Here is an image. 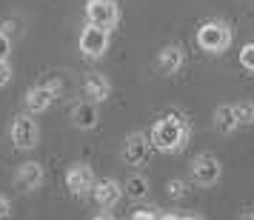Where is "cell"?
Masks as SVG:
<instances>
[{"label":"cell","mask_w":254,"mask_h":220,"mask_svg":"<svg viewBox=\"0 0 254 220\" xmlns=\"http://www.w3.org/2000/svg\"><path fill=\"white\" fill-rule=\"evenodd\" d=\"M189 135H191V126H189L186 115H180V112H166L163 117L154 120V126L149 132V140H151V149L174 154V151H180L189 143Z\"/></svg>","instance_id":"6da1fadb"},{"label":"cell","mask_w":254,"mask_h":220,"mask_svg":"<svg viewBox=\"0 0 254 220\" xmlns=\"http://www.w3.org/2000/svg\"><path fill=\"white\" fill-rule=\"evenodd\" d=\"M197 46L208 52V55H220V52H226L231 46V40H234V29H231L226 20H206V23L197 26Z\"/></svg>","instance_id":"7a4b0ae2"},{"label":"cell","mask_w":254,"mask_h":220,"mask_svg":"<svg viewBox=\"0 0 254 220\" xmlns=\"http://www.w3.org/2000/svg\"><path fill=\"white\" fill-rule=\"evenodd\" d=\"M9 138H12L14 149L20 151H29L37 146V140H40V126H37V120L32 115H17L12 120V129H9Z\"/></svg>","instance_id":"3957f363"},{"label":"cell","mask_w":254,"mask_h":220,"mask_svg":"<svg viewBox=\"0 0 254 220\" xmlns=\"http://www.w3.org/2000/svg\"><path fill=\"white\" fill-rule=\"evenodd\" d=\"M77 49H80L83 58L100 60L106 55V49H109V32L100 29V26H94V23H86L80 37H77Z\"/></svg>","instance_id":"277c9868"},{"label":"cell","mask_w":254,"mask_h":220,"mask_svg":"<svg viewBox=\"0 0 254 220\" xmlns=\"http://www.w3.org/2000/svg\"><path fill=\"white\" fill-rule=\"evenodd\" d=\"M86 20L112 32L120 23V9L115 0H86Z\"/></svg>","instance_id":"5b68a950"},{"label":"cell","mask_w":254,"mask_h":220,"mask_svg":"<svg viewBox=\"0 0 254 220\" xmlns=\"http://www.w3.org/2000/svg\"><path fill=\"white\" fill-rule=\"evenodd\" d=\"M220 174H223V166H220V160L214 154H197L191 160V180L197 186H203V189L217 183Z\"/></svg>","instance_id":"8992f818"},{"label":"cell","mask_w":254,"mask_h":220,"mask_svg":"<svg viewBox=\"0 0 254 220\" xmlns=\"http://www.w3.org/2000/svg\"><path fill=\"white\" fill-rule=\"evenodd\" d=\"M151 154V140L149 135H143V132H131L126 140H123V160L128 166H143V163L149 160Z\"/></svg>","instance_id":"52a82bcc"},{"label":"cell","mask_w":254,"mask_h":220,"mask_svg":"<svg viewBox=\"0 0 254 220\" xmlns=\"http://www.w3.org/2000/svg\"><path fill=\"white\" fill-rule=\"evenodd\" d=\"M66 189H69L71 195H89L94 189V172L92 166H86V163H71L69 169H66Z\"/></svg>","instance_id":"ba28073f"},{"label":"cell","mask_w":254,"mask_h":220,"mask_svg":"<svg viewBox=\"0 0 254 220\" xmlns=\"http://www.w3.org/2000/svg\"><path fill=\"white\" fill-rule=\"evenodd\" d=\"M40 183H43V166L37 160H26V163L17 166V172H14V186H17L20 192H35Z\"/></svg>","instance_id":"9c48e42d"},{"label":"cell","mask_w":254,"mask_h":220,"mask_svg":"<svg viewBox=\"0 0 254 220\" xmlns=\"http://www.w3.org/2000/svg\"><path fill=\"white\" fill-rule=\"evenodd\" d=\"M109 94H112V83H109L106 74H100V72H89V74L83 77V97H86V100H92V103H103Z\"/></svg>","instance_id":"30bf717a"},{"label":"cell","mask_w":254,"mask_h":220,"mask_svg":"<svg viewBox=\"0 0 254 220\" xmlns=\"http://www.w3.org/2000/svg\"><path fill=\"white\" fill-rule=\"evenodd\" d=\"M92 195H94V200H97V206L112 209V206H117V200L123 197V186L117 183L115 177H103V180H94Z\"/></svg>","instance_id":"8fae6325"},{"label":"cell","mask_w":254,"mask_h":220,"mask_svg":"<svg viewBox=\"0 0 254 220\" xmlns=\"http://www.w3.org/2000/svg\"><path fill=\"white\" fill-rule=\"evenodd\" d=\"M100 123V112H97V103L92 100H80V103L71 106V126L80 129V132H89Z\"/></svg>","instance_id":"7c38bea8"},{"label":"cell","mask_w":254,"mask_h":220,"mask_svg":"<svg viewBox=\"0 0 254 220\" xmlns=\"http://www.w3.org/2000/svg\"><path fill=\"white\" fill-rule=\"evenodd\" d=\"M55 97H58V92H55L49 83L32 86L29 94H26V112H29V115H40V112H46L49 106L55 103Z\"/></svg>","instance_id":"4fadbf2b"},{"label":"cell","mask_w":254,"mask_h":220,"mask_svg":"<svg viewBox=\"0 0 254 220\" xmlns=\"http://www.w3.org/2000/svg\"><path fill=\"white\" fill-rule=\"evenodd\" d=\"M214 129H217V135H223V138H229V135H234L240 129L231 106H217L214 109Z\"/></svg>","instance_id":"5bb4252c"},{"label":"cell","mask_w":254,"mask_h":220,"mask_svg":"<svg viewBox=\"0 0 254 220\" xmlns=\"http://www.w3.org/2000/svg\"><path fill=\"white\" fill-rule=\"evenodd\" d=\"M183 66V49L180 46H166L157 55V69L163 72V74H174V72Z\"/></svg>","instance_id":"9a60e30c"},{"label":"cell","mask_w":254,"mask_h":220,"mask_svg":"<svg viewBox=\"0 0 254 220\" xmlns=\"http://www.w3.org/2000/svg\"><path fill=\"white\" fill-rule=\"evenodd\" d=\"M123 195L134 197V200H140V197L149 195V180L143 177V174H131L126 183H123Z\"/></svg>","instance_id":"2e32d148"},{"label":"cell","mask_w":254,"mask_h":220,"mask_svg":"<svg viewBox=\"0 0 254 220\" xmlns=\"http://www.w3.org/2000/svg\"><path fill=\"white\" fill-rule=\"evenodd\" d=\"M231 109H234V117H237L240 126H254V103L252 100H240V103H234Z\"/></svg>","instance_id":"e0dca14e"},{"label":"cell","mask_w":254,"mask_h":220,"mask_svg":"<svg viewBox=\"0 0 254 220\" xmlns=\"http://www.w3.org/2000/svg\"><path fill=\"white\" fill-rule=\"evenodd\" d=\"M240 66L254 74V43H246V46L240 49Z\"/></svg>","instance_id":"ac0fdd59"},{"label":"cell","mask_w":254,"mask_h":220,"mask_svg":"<svg viewBox=\"0 0 254 220\" xmlns=\"http://www.w3.org/2000/svg\"><path fill=\"white\" fill-rule=\"evenodd\" d=\"M166 189H169V197H174V200H180V197L186 195V189H189V186H186V180H183V177H172Z\"/></svg>","instance_id":"d6986e66"},{"label":"cell","mask_w":254,"mask_h":220,"mask_svg":"<svg viewBox=\"0 0 254 220\" xmlns=\"http://www.w3.org/2000/svg\"><path fill=\"white\" fill-rule=\"evenodd\" d=\"M9 52H12V37L0 32V60H9Z\"/></svg>","instance_id":"ffe728a7"},{"label":"cell","mask_w":254,"mask_h":220,"mask_svg":"<svg viewBox=\"0 0 254 220\" xmlns=\"http://www.w3.org/2000/svg\"><path fill=\"white\" fill-rule=\"evenodd\" d=\"M9 80H12V66H9V60H0V89Z\"/></svg>","instance_id":"44dd1931"},{"label":"cell","mask_w":254,"mask_h":220,"mask_svg":"<svg viewBox=\"0 0 254 220\" xmlns=\"http://www.w3.org/2000/svg\"><path fill=\"white\" fill-rule=\"evenodd\" d=\"M128 220H157V215L149 212V209H137V212H131V218Z\"/></svg>","instance_id":"7402d4cb"},{"label":"cell","mask_w":254,"mask_h":220,"mask_svg":"<svg viewBox=\"0 0 254 220\" xmlns=\"http://www.w3.org/2000/svg\"><path fill=\"white\" fill-rule=\"evenodd\" d=\"M9 215H12V203H9V197L0 195V220H6Z\"/></svg>","instance_id":"603a6c76"},{"label":"cell","mask_w":254,"mask_h":220,"mask_svg":"<svg viewBox=\"0 0 254 220\" xmlns=\"http://www.w3.org/2000/svg\"><path fill=\"white\" fill-rule=\"evenodd\" d=\"M240 220H254V212H246V215H240Z\"/></svg>","instance_id":"cb8c5ba5"},{"label":"cell","mask_w":254,"mask_h":220,"mask_svg":"<svg viewBox=\"0 0 254 220\" xmlns=\"http://www.w3.org/2000/svg\"><path fill=\"white\" fill-rule=\"evenodd\" d=\"M157 220H177V215H163V218H157Z\"/></svg>","instance_id":"d4e9b609"},{"label":"cell","mask_w":254,"mask_h":220,"mask_svg":"<svg viewBox=\"0 0 254 220\" xmlns=\"http://www.w3.org/2000/svg\"><path fill=\"white\" fill-rule=\"evenodd\" d=\"M177 220H200V218H194V215H186V218H177Z\"/></svg>","instance_id":"484cf974"},{"label":"cell","mask_w":254,"mask_h":220,"mask_svg":"<svg viewBox=\"0 0 254 220\" xmlns=\"http://www.w3.org/2000/svg\"><path fill=\"white\" fill-rule=\"evenodd\" d=\"M94 220H112V218H106V215H103V218H94Z\"/></svg>","instance_id":"4316f807"}]
</instances>
